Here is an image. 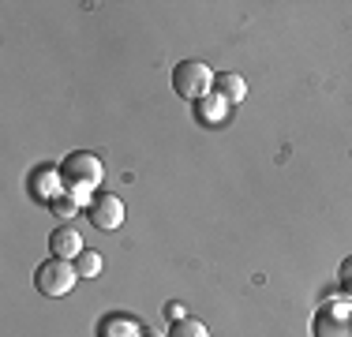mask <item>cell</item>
Segmentation results:
<instances>
[{"mask_svg": "<svg viewBox=\"0 0 352 337\" xmlns=\"http://www.w3.org/2000/svg\"><path fill=\"white\" fill-rule=\"evenodd\" d=\"M60 180H64V195L79 199V202H90L102 191V180H105V165L98 154L90 150H75L60 162Z\"/></svg>", "mask_w": 352, "mask_h": 337, "instance_id": "obj_1", "label": "cell"}, {"mask_svg": "<svg viewBox=\"0 0 352 337\" xmlns=\"http://www.w3.org/2000/svg\"><path fill=\"white\" fill-rule=\"evenodd\" d=\"M214 67L210 64H203V61H180L173 67V90H176V98H184V101H203L206 94H214Z\"/></svg>", "mask_w": 352, "mask_h": 337, "instance_id": "obj_2", "label": "cell"}, {"mask_svg": "<svg viewBox=\"0 0 352 337\" xmlns=\"http://www.w3.org/2000/svg\"><path fill=\"white\" fill-rule=\"evenodd\" d=\"M75 281H79V270H75V263H68V259L49 255L45 263L34 270V289L41 292V296H49V300L68 296V292L75 289Z\"/></svg>", "mask_w": 352, "mask_h": 337, "instance_id": "obj_3", "label": "cell"}, {"mask_svg": "<svg viewBox=\"0 0 352 337\" xmlns=\"http://www.w3.org/2000/svg\"><path fill=\"white\" fill-rule=\"evenodd\" d=\"M315 337H352V300H326L311 318Z\"/></svg>", "mask_w": 352, "mask_h": 337, "instance_id": "obj_4", "label": "cell"}, {"mask_svg": "<svg viewBox=\"0 0 352 337\" xmlns=\"http://www.w3.org/2000/svg\"><path fill=\"white\" fill-rule=\"evenodd\" d=\"M87 217H90V225L102 229V232L120 229V225H124V202H120V195H113V191H98V195L87 202Z\"/></svg>", "mask_w": 352, "mask_h": 337, "instance_id": "obj_5", "label": "cell"}, {"mask_svg": "<svg viewBox=\"0 0 352 337\" xmlns=\"http://www.w3.org/2000/svg\"><path fill=\"white\" fill-rule=\"evenodd\" d=\"M27 188H30V195H34L38 202H53L56 195H64V180H60V165H53V162H41L30 168V176H27Z\"/></svg>", "mask_w": 352, "mask_h": 337, "instance_id": "obj_6", "label": "cell"}, {"mask_svg": "<svg viewBox=\"0 0 352 337\" xmlns=\"http://www.w3.org/2000/svg\"><path fill=\"white\" fill-rule=\"evenodd\" d=\"M82 251H87V243H82L79 229H72V225H56V229L49 232V255L53 259H68V263H75Z\"/></svg>", "mask_w": 352, "mask_h": 337, "instance_id": "obj_7", "label": "cell"}, {"mask_svg": "<svg viewBox=\"0 0 352 337\" xmlns=\"http://www.w3.org/2000/svg\"><path fill=\"white\" fill-rule=\"evenodd\" d=\"M146 326L139 323V318L124 315V311H113V315H105L102 323H98V337H139Z\"/></svg>", "mask_w": 352, "mask_h": 337, "instance_id": "obj_8", "label": "cell"}, {"mask_svg": "<svg viewBox=\"0 0 352 337\" xmlns=\"http://www.w3.org/2000/svg\"><path fill=\"white\" fill-rule=\"evenodd\" d=\"M214 94L221 98V101H229V105H240V101L248 98L244 75H236V72H217V75H214Z\"/></svg>", "mask_w": 352, "mask_h": 337, "instance_id": "obj_9", "label": "cell"}, {"mask_svg": "<svg viewBox=\"0 0 352 337\" xmlns=\"http://www.w3.org/2000/svg\"><path fill=\"white\" fill-rule=\"evenodd\" d=\"M191 109H195V120L199 124H225V116H229L232 105H229V101H221L217 94H206L203 101H195Z\"/></svg>", "mask_w": 352, "mask_h": 337, "instance_id": "obj_10", "label": "cell"}, {"mask_svg": "<svg viewBox=\"0 0 352 337\" xmlns=\"http://www.w3.org/2000/svg\"><path fill=\"white\" fill-rule=\"evenodd\" d=\"M165 337H210V330H206V323H199V318H180V323L169 326V334Z\"/></svg>", "mask_w": 352, "mask_h": 337, "instance_id": "obj_11", "label": "cell"}, {"mask_svg": "<svg viewBox=\"0 0 352 337\" xmlns=\"http://www.w3.org/2000/svg\"><path fill=\"white\" fill-rule=\"evenodd\" d=\"M75 270H79V277H98V274H102V255L87 248L79 259H75Z\"/></svg>", "mask_w": 352, "mask_h": 337, "instance_id": "obj_12", "label": "cell"}, {"mask_svg": "<svg viewBox=\"0 0 352 337\" xmlns=\"http://www.w3.org/2000/svg\"><path fill=\"white\" fill-rule=\"evenodd\" d=\"M49 210H53L56 217H64V221H68V217H75V214L82 210V202L72 199V195H56L53 202H49Z\"/></svg>", "mask_w": 352, "mask_h": 337, "instance_id": "obj_13", "label": "cell"}, {"mask_svg": "<svg viewBox=\"0 0 352 337\" xmlns=\"http://www.w3.org/2000/svg\"><path fill=\"white\" fill-rule=\"evenodd\" d=\"M338 281H341V292H345V296L352 300V255L338 266Z\"/></svg>", "mask_w": 352, "mask_h": 337, "instance_id": "obj_14", "label": "cell"}, {"mask_svg": "<svg viewBox=\"0 0 352 337\" xmlns=\"http://www.w3.org/2000/svg\"><path fill=\"white\" fill-rule=\"evenodd\" d=\"M162 315H165V323H180V318H188V311H184V303H176V300H169V303H165V311H162Z\"/></svg>", "mask_w": 352, "mask_h": 337, "instance_id": "obj_15", "label": "cell"}, {"mask_svg": "<svg viewBox=\"0 0 352 337\" xmlns=\"http://www.w3.org/2000/svg\"><path fill=\"white\" fill-rule=\"evenodd\" d=\"M139 337H162V334H157V330H142Z\"/></svg>", "mask_w": 352, "mask_h": 337, "instance_id": "obj_16", "label": "cell"}]
</instances>
